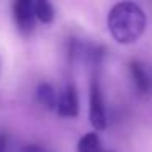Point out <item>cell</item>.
<instances>
[{
    "label": "cell",
    "mask_w": 152,
    "mask_h": 152,
    "mask_svg": "<svg viewBox=\"0 0 152 152\" xmlns=\"http://www.w3.org/2000/svg\"><path fill=\"white\" fill-rule=\"evenodd\" d=\"M56 110L61 116H66V118L77 116V113H79V96H77V90L74 85H66L62 92L57 95Z\"/></svg>",
    "instance_id": "277c9868"
},
{
    "label": "cell",
    "mask_w": 152,
    "mask_h": 152,
    "mask_svg": "<svg viewBox=\"0 0 152 152\" xmlns=\"http://www.w3.org/2000/svg\"><path fill=\"white\" fill-rule=\"evenodd\" d=\"M147 18L134 2H119L108 13V30L119 44H132L144 34Z\"/></svg>",
    "instance_id": "6da1fadb"
},
{
    "label": "cell",
    "mask_w": 152,
    "mask_h": 152,
    "mask_svg": "<svg viewBox=\"0 0 152 152\" xmlns=\"http://www.w3.org/2000/svg\"><path fill=\"white\" fill-rule=\"evenodd\" d=\"M20 152H46V151H44L41 145H38V144H26V145L21 147Z\"/></svg>",
    "instance_id": "30bf717a"
},
{
    "label": "cell",
    "mask_w": 152,
    "mask_h": 152,
    "mask_svg": "<svg viewBox=\"0 0 152 152\" xmlns=\"http://www.w3.org/2000/svg\"><path fill=\"white\" fill-rule=\"evenodd\" d=\"M0 152H8V136L4 131H0Z\"/></svg>",
    "instance_id": "9c48e42d"
},
{
    "label": "cell",
    "mask_w": 152,
    "mask_h": 152,
    "mask_svg": "<svg viewBox=\"0 0 152 152\" xmlns=\"http://www.w3.org/2000/svg\"><path fill=\"white\" fill-rule=\"evenodd\" d=\"M129 72H131L132 82L139 95H149L152 92V77L144 67V64L132 61L129 62Z\"/></svg>",
    "instance_id": "5b68a950"
},
{
    "label": "cell",
    "mask_w": 152,
    "mask_h": 152,
    "mask_svg": "<svg viewBox=\"0 0 152 152\" xmlns=\"http://www.w3.org/2000/svg\"><path fill=\"white\" fill-rule=\"evenodd\" d=\"M33 8H34V17L36 20H39L41 23H51L54 20V7L46 2V0H38V2H33Z\"/></svg>",
    "instance_id": "ba28073f"
},
{
    "label": "cell",
    "mask_w": 152,
    "mask_h": 152,
    "mask_svg": "<svg viewBox=\"0 0 152 152\" xmlns=\"http://www.w3.org/2000/svg\"><path fill=\"white\" fill-rule=\"evenodd\" d=\"M90 123L96 131L106 128V110L96 74H93L90 83Z\"/></svg>",
    "instance_id": "7a4b0ae2"
},
{
    "label": "cell",
    "mask_w": 152,
    "mask_h": 152,
    "mask_svg": "<svg viewBox=\"0 0 152 152\" xmlns=\"http://www.w3.org/2000/svg\"><path fill=\"white\" fill-rule=\"evenodd\" d=\"M38 102L43 106H46L48 110H56V103H57V93L53 88V85L49 83H41L38 87Z\"/></svg>",
    "instance_id": "52a82bcc"
},
{
    "label": "cell",
    "mask_w": 152,
    "mask_h": 152,
    "mask_svg": "<svg viewBox=\"0 0 152 152\" xmlns=\"http://www.w3.org/2000/svg\"><path fill=\"white\" fill-rule=\"evenodd\" d=\"M77 151L79 152H110L102 145L98 134L96 132H87L85 136H82L77 144Z\"/></svg>",
    "instance_id": "8992f818"
},
{
    "label": "cell",
    "mask_w": 152,
    "mask_h": 152,
    "mask_svg": "<svg viewBox=\"0 0 152 152\" xmlns=\"http://www.w3.org/2000/svg\"><path fill=\"white\" fill-rule=\"evenodd\" d=\"M13 20L21 34H31L34 31L36 17L31 0H17L13 4Z\"/></svg>",
    "instance_id": "3957f363"
}]
</instances>
